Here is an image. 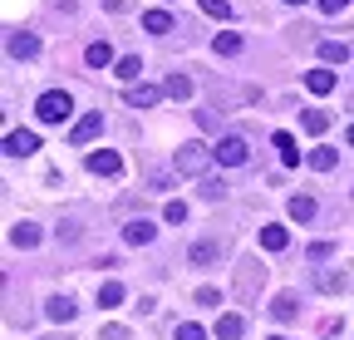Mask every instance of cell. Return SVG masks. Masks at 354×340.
Here are the masks:
<instances>
[{
  "instance_id": "obj_1",
  "label": "cell",
  "mask_w": 354,
  "mask_h": 340,
  "mask_svg": "<svg viewBox=\"0 0 354 340\" xmlns=\"http://www.w3.org/2000/svg\"><path fill=\"white\" fill-rule=\"evenodd\" d=\"M207 163H216V158H212V148H207V143H197V138H192V143H183V148L172 153V168H177L183 178H207Z\"/></svg>"
},
{
  "instance_id": "obj_2",
  "label": "cell",
  "mask_w": 354,
  "mask_h": 340,
  "mask_svg": "<svg viewBox=\"0 0 354 340\" xmlns=\"http://www.w3.org/2000/svg\"><path fill=\"white\" fill-rule=\"evenodd\" d=\"M35 114H39V123H64V118L74 114V99H69L64 89H44V94L35 99Z\"/></svg>"
},
{
  "instance_id": "obj_3",
  "label": "cell",
  "mask_w": 354,
  "mask_h": 340,
  "mask_svg": "<svg viewBox=\"0 0 354 340\" xmlns=\"http://www.w3.org/2000/svg\"><path fill=\"white\" fill-rule=\"evenodd\" d=\"M212 158H216L221 168H241V163L251 158V143H246L241 134H221V138L212 143Z\"/></svg>"
},
{
  "instance_id": "obj_4",
  "label": "cell",
  "mask_w": 354,
  "mask_h": 340,
  "mask_svg": "<svg viewBox=\"0 0 354 340\" xmlns=\"http://www.w3.org/2000/svg\"><path fill=\"white\" fill-rule=\"evenodd\" d=\"M99 134H104V109L84 114V118H74V129H69V143H74V148H84V143H94Z\"/></svg>"
},
{
  "instance_id": "obj_5",
  "label": "cell",
  "mask_w": 354,
  "mask_h": 340,
  "mask_svg": "<svg viewBox=\"0 0 354 340\" xmlns=\"http://www.w3.org/2000/svg\"><path fill=\"white\" fill-rule=\"evenodd\" d=\"M6 153H10V158H30V153H39V134H35V129H15V134H6Z\"/></svg>"
},
{
  "instance_id": "obj_6",
  "label": "cell",
  "mask_w": 354,
  "mask_h": 340,
  "mask_svg": "<svg viewBox=\"0 0 354 340\" xmlns=\"http://www.w3.org/2000/svg\"><path fill=\"white\" fill-rule=\"evenodd\" d=\"M88 173L113 178V173H123V158H118L113 148H94V153H88Z\"/></svg>"
},
{
  "instance_id": "obj_7",
  "label": "cell",
  "mask_w": 354,
  "mask_h": 340,
  "mask_svg": "<svg viewBox=\"0 0 354 340\" xmlns=\"http://www.w3.org/2000/svg\"><path fill=\"white\" fill-rule=\"evenodd\" d=\"M6 50H10V60H35V55H39V35H30V30H15V35L6 39Z\"/></svg>"
},
{
  "instance_id": "obj_8",
  "label": "cell",
  "mask_w": 354,
  "mask_h": 340,
  "mask_svg": "<svg viewBox=\"0 0 354 340\" xmlns=\"http://www.w3.org/2000/svg\"><path fill=\"white\" fill-rule=\"evenodd\" d=\"M162 94L167 89H158V84H128V104L133 109H153V104H162Z\"/></svg>"
},
{
  "instance_id": "obj_9",
  "label": "cell",
  "mask_w": 354,
  "mask_h": 340,
  "mask_svg": "<svg viewBox=\"0 0 354 340\" xmlns=\"http://www.w3.org/2000/svg\"><path fill=\"white\" fill-rule=\"evenodd\" d=\"M153 237H158V227H153L148 217H133V222L123 227V242H128V247H148Z\"/></svg>"
},
{
  "instance_id": "obj_10",
  "label": "cell",
  "mask_w": 354,
  "mask_h": 340,
  "mask_svg": "<svg viewBox=\"0 0 354 340\" xmlns=\"http://www.w3.org/2000/svg\"><path fill=\"white\" fill-rule=\"evenodd\" d=\"M187 262H192V267H212V262H221V242H192V247H187Z\"/></svg>"
},
{
  "instance_id": "obj_11",
  "label": "cell",
  "mask_w": 354,
  "mask_h": 340,
  "mask_svg": "<svg viewBox=\"0 0 354 340\" xmlns=\"http://www.w3.org/2000/svg\"><path fill=\"white\" fill-rule=\"evenodd\" d=\"M84 60H88V69H109V64H118V60H113V45H109V39H94V45L84 50Z\"/></svg>"
},
{
  "instance_id": "obj_12",
  "label": "cell",
  "mask_w": 354,
  "mask_h": 340,
  "mask_svg": "<svg viewBox=\"0 0 354 340\" xmlns=\"http://www.w3.org/2000/svg\"><path fill=\"white\" fill-rule=\"evenodd\" d=\"M212 335H216V340H241V335H246V321H241L236 311H227V316L216 321V330H212Z\"/></svg>"
},
{
  "instance_id": "obj_13",
  "label": "cell",
  "mask_w": 354,
  "mask_h": 340,
  "mask_svg": "<svg viewBox=\"0 0 354 340\" xmlns=\"http://www.w3.org/2000/svg\"><path fill=\"white\" fill-rule=\"evenodd\" d=\"M335 84H339L335 69H310V74H305V89H310V94H330Z\"/></svg>"
},
{
  "instance_id": "obj_14",
  "label": "cell",
  "mask_w": 354,
  "mask_h": 340,
  "mask_svg": "<svg viewBox=\"0 0 354 340\" xmlns=\"http://www.w3.org/2000/svg\"><path fill=\"white\" fill-rule=\"evenodd\" d=\"M290 222H300V227L315 222V197H310V193H295L290 197Z\"/></svg>"
},
{
  "instance_id": "obj_15",
  "label": "cell",
  "mask_w": 354,
  "mask_h": 340,
  "mask_svg": "<svg viewBox=\"0 0 354 340\" xmlns=\"http://www.w3.org/2000/svg\"><path fill=\"white\" fill-rule=\"evenodd\" d=\"M10 247H20V251L39 247V227H35V222H15V227H10Z\"/></svg>"
},
{
  "instance_id": "obj_16",
  "label": "cell",
  "mask_w": 354,
  "mask_h": 340,
  "mask_svg": "<svg viewBox=\"0 0 354 340\" xmlns=\"http://www.w3.org/2000/svg\"><path fill=\"white\" fill-rule=\"evenodd\" d=\"M261 247H266V251H286V247H290V232L276 227V222H266V227H261Z\"/></svg>"
},
{
  "instance_id": "obj_17",
  "label": "cell",
  "mask_w": 354,
  "mask_h": 340,
  "mask_svg": "<svg viewBox=\"0 0 354 340\" xmlns=\"http://www.w3.org/2000/svg\"><path fill=\"white\" fill-rule=\"evenodd\" d=\"M305 163L315 168V173H330V168L339 163V148H310V153H305Z\"/></svg>"
},
{
  "instance_id": "obj_18",
  "label": "cell",
  "mask_w": 354,
  "mask_h": 340,
  "mask_svg": "<svg viewBox=\"0 0 354 340\" xmlns=\"http://www.w3.org/2000/svg\"><path fill=\"white\" fill-rule=\"evenodd\" d=\"M74 296H50V306H44V316H50V321H74Z\"/></svg>"
},
{
  "instance_id": "obj_19",
  "label": "cell",
  "mask_w": 354,
  "mask_h": 340,
  "mask_svg": "<svg viewBox=\"0 0 354 340\" xmlns=\"http://www.w3.org/2000/svg\"><path fill=\"white\" fill-rule=\"evenodd\" d=\"M320 60L325 64H349V45L344 39H320Z\"/></svg>"
},
{
  "instance_id": "obj_20",
  "label": "cell",
  "mask_w": 354,
  "mask_h": 340,
  "mask_svg": "<svg viewBox=\"0 0 354 340\" xmlns=\"http://www.w3.org/2000/svg\"><path fill=\"white\" fill-rule=\"evenodd\" d=\"M123 296H128V291H123V281H99V306H104V311L123 306Z\"/></svg>"
},
{
  "instance_id": "obj_21",
  "label": "cell",
  "mask_w": 354,
  "mask_h": 340,
  "mask_svg": "<svg viewBox=\"0 0 354 340\" xmlns=\"http://www.w3.org/2000/svg\"><path fill=\"white\" fill-rule=\"evenodd\" d=\"M212 50H216V55H241V35H236V30H216V35H212Z\"/></svg>"
},
{
  "instance_id": "obj_22",
  "label": "cell",
  "mask_w": 354,
  "mask_h": 340,
  "mask_svg": "<svg viewBox=\"0 0 354 340\" xmlns=\"http://www.w3.org/2000/svg\"><path fill=\"white\" fill-rule=\"evenodd\" d=\"M271 316H276V321H295V316H300V301H295L290 291H281L276 301H271Z\"/></svg>"
},
{
  "instance_id": "obj_23",
  "label": "cell",
  "mask_w": 354,
  "mask_h": 340,
  "mask_svg": "<svg viewBox=\"0 0 354 340\" xmlns=\"http://www.w3.org/2000/svg\"><path fill=\"white\" fill-rule=\"evenodd\" d=\"M143 30L148 35H172V15L167 10H143Z\"/></svg>"
},
{
  "instance_id": "obj_24",
  "label": "cell",
  "mask_w": 354,
  "mask_h": 340,
  "mask_svg": "<svg viewBox=\"0 0 354 340\" xmlns=\"http://www.w3.org/2000/svg\"><path fill=\"white\" fill-rule=\"evenodd\" d=\"M300 129H305V134H325V129H330V114H325V109H305V114H300Z\"/></svg>"
},
{
  "instance_id": "obj_25",
  "label": "cell",
  "mask_w": 354,
  "mask_h": 340,
  "mask_svg": "<svg viewBox=\"0 0 354 340\" xmlns=\"http://www.w3.org/2000/svg\"><path fill=\"white\" fill-rule=\"evenodd\" d=\"M271 143L281 148V163H286V168H295V163H300V148H295V138H290V134H276Z\"/></svg>"
},
{
  "instance_id": "obj_26",
  "label": "cell",
  "mask_w": 354,
  "mask_h": 340,
  "mask_svg": "<svg viewBox=\"0 0 354 340\" xmlns=\"http://www.w3.org/2000/svg\"><path fill=\"white\" fill-rule=\"evenodd\" d=\"M113 74H118L123 84H133V79H138V74H143V60H133V55H123V60L113 64Z\"/></svg>"
},
{
  "instance_id": "obj_27",
  "label": "cell",
  "mask_w": 354,
  "mask_h": 340,
  "mask_svg": "<svg viewBox=\"0 0 354 340\" xmlns=\"http://www.w3.org/2000/svg\"><path fill=\"white\" fill-rule=\"evenodd\" d=\"M162 89H167L172 99H192V79H187V74H172V79L162 84Z\"/></svg>"
},
{
  "instance_id": "obj_28",
  "label": "cell",
  "mask_w": 354,
  "mask_h": 340,
  "mask_svg": "<svg viewBox=\"0 0 354 340\" xmlns=\"http://www.w3.org/2000/svg\"><path fill=\"white\" fill-rule=\"evenodd\" d=\"M315 286L335 296V291H344V271H320V276H315Z\"/></svg>"
},
{
  "instance_id": "obj_29",
  "label": "cell",
  "mask_w": 354,
  "mask_h": 340,
  "mask_svg": "<svg viewBox=\"0 0 354 340\" xmlns=\"http://www.w3.org/2000/svg\"><path fill=\"white\" fill-rule=\"evenodd\" d=\"M305 257H310V262H330V257H335V242H310Z\"/></svg>"
},
{
  "instance_id": "obj_30",
  "label": "cell",
  "mask_w": 354,
  "mask_h": 340,
  "mask_svg": "<svg viewBox=\"0 0 354 340\" xmlns=\"http://www.w3.org/2000/svg\"><path fill=\"white\" fill-rule=\"evenodd\" d=\"M202 197H207V202L227 197V183H221V178H202Z\"/></svg>"
},
{
  "instance_id": "obj_31",
  "label": "cell",
  "mask_w": 354,
  "mask_h": 340,
  "mask_svg": "<svg viewBox=\"0 0 354 340\" xmlns=\"http://www.w3.org/2000/svg\"><path fill=\"white\" fill-rule=\"evenodd\" d=\"M202 10H207L212 20H232V6H227V0H202Z\"/></svg>"
},
{
  "instance_id": "obj_32",
  "label": "cell",
  "mask_w": 354,
  "mask_h": 340,
  "mask_svg": "<svg viewBox=\"0 0 354 340\" xmlns=\"http://www.w3.org/2000/svg\"><path fill=\"white\" fill-rule=\"evenodd\" d=\"M177 340H207V330L197 321H183V325H177Z\"/></svg>"
},
{
  "instance_id": "obj_33",
  "label": "cell",
  "mask_w": 354,
  "mask_h": 340,
  "mask_svg": "<svg viewBox=\"0 0 354 340\" xmlns=\"http://www.w3.org/2000/svg\"><path fill=\"white\" fill-rule=\"evenodd\" d=\"M162 217H167V222H187V202H167Z\"/></svg>"
},
{
  "instance_id": "obj_34",
  "label": "cell",
  "mask_w": 354,
  "mask_h": 340,
  "mask_svg": "<svg viewBox=\"0 0 354 340\" xmlns=\"http://www.w3.org/2000/svg\"><path fill=\"white\" fill-rule=\"evenodd\" d=\"M197 306H221V291H212V286H202V291H197Z\"/></svg>"
},
{
  "instance_id": "obj_35",
  "label": "cell",
  "mask_w": 354,
  "mask_h": 340,
  "mask_svg": "<svg viewBox=\"0 0 354 340\" xmlns=\"http://www.w3.org/2000/svg\"><path fill=\"white\" fill-rule=\"evenodd\" d=\"M344 6H349V0H320V10H325V15H339Z\"/></svg>"
},
{
  "instance_id": "obj_36",
  "label": "cell",
  "mask_w": 354,
  "mask_h": 340,
  "mask_svg": "<svg viewBox=\"0 0 354 340\" xmlns=\"http://www.w3.org/2000/svg\"><path fill=\"white\" fill-rule=\"evenodd\" d=\"M104 340H128V330H123V325H109V335H104Z\"/></svg>"
},
{
  "instance_id": "obj_37",
  "label": "cell",
  "mask_w": 354,
  "mask_h": 340,
  "mask_svg": "<svg viewBox=\"0 0 354 340\" xmlns=\"http://www.w3.org/2000/svg\"><path fill=\"white\" fill-rule=\"evenodd\" d=\"M344 143H349V148H354V123H349V129H344Z\"/></svg>"
},
{
  "instance_id": "obj_38",
  "label": "cell",
  "mask_w": 354,
  "mask_h": 340,
  "mask_svg": "<svg viewBox=\"0 0 354 340\" xmlns=\"http://www.w3.org/2000/svg\"><path fill=\"white\" fill-rule=\"evenodd\" d=\"M286 6H305V0H286Z\"/></svg>"
},
{
  "instance_id": "obj_39",
  "label": "cell",
  "mask_w": 354,
  "mask_h": 340,
  "mask_svg": "<svg viewBox=\"0 0 354 340\" xmlns=\"http://www.w3.org/2000/svg\"><path fill=\"white\" fill-rule=\"evenodd\" d=\"M271 340H286V335H271Z\"/></svg>"
}]
</instances>
